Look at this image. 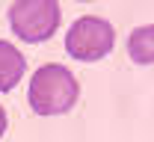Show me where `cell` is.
<instances>
[{
  "instance_id": "6da1fadb",
  "label": "cell",
  "mask_w": 154,
  "mask_h": 142,
  "mask_svg": "<svg viewBox=\"0 0 154 142\" xmlns=\"http://www.w3.org/2000/svg\"><path fill=\"white\" fill-rule=\"evenodd\" d=\"M77 95H80V86H77L74 74L65 68V65H42L33 80H30V107L38 116H62L68 113L77 104Z\"/></svg>"
},
{
  "instance_id": "7a4b0ae2",
  "label": "cell",
  "mask_w": 154,
  "mask_h": 142,
  "mask_svg": "<svg viewBox=\"0 0 154 142\" xmlns=\"http://www.w3.org/2000/svg\"><path fill=\"white\" fill-rule=\"evenodd\" d=\"M116 44V30L110 27V21L95 18V15H83L68 27L65 36V50L68 56H74L80 62H98L104 59Z\"/></svg>"
},
{
  "instance_id": "3957f363",
  "label": "cell",
  "mask_w": 154,
  "mask_h": 142,
  "mask_svg": "<svg viewBox=\"0 0 154 142\" xmlns=\"http://www.w3.org/2000/svg\"><path fill=\"white\" fill-rule=\"evenodd\" d=\"M9 24L21 41H48L59 27V3L54 0H21L9 6Z\"/></svg>"
},
{
  "instance_id": "277c9868",
  "label": "cell",
  "mask_w": 154,
  "mask_h": 142,
  "mask_svg": "<svg viewBox=\"0 0 154 142\" xmlns=\"http://www.w3.org/2000/svg\"><path fill=\"white\" fill-rule=\"evenodd\" d=\"M24 71H27V59H24V53H21L15 44L0 41V92L15 89Z\"/></svg>"
},
{
  "instance_id": "5b68a950",
  "label": "cell",
  "mask_w": 154,
  "mask_h": 142,
  "mask_svg": "<svg viewBox=\"0 0 154 142\" xmlns=\"http://www.w3.org/2000/svg\"><path fill=\"white\" fill-rule=\"evenodd\" d=\"M128 53L139 65H154V24L136 27L128 39Z\"/></svg>"
},
{
  "instance_id": "8992f818",
  "label": "cell",
  "mask_w": 154,
  "mask_h": 142,
  "mask_svg": "<svg viewBox=\"0 0 154 142\" xmlns=\"http://www.w3.org/2000/svg\"><path fill=\"white\" fill-rule=\"evenodd\" d=\"M3 133H6V110L0 107V136H3Z\"/></svg>"
}]
</instances>
